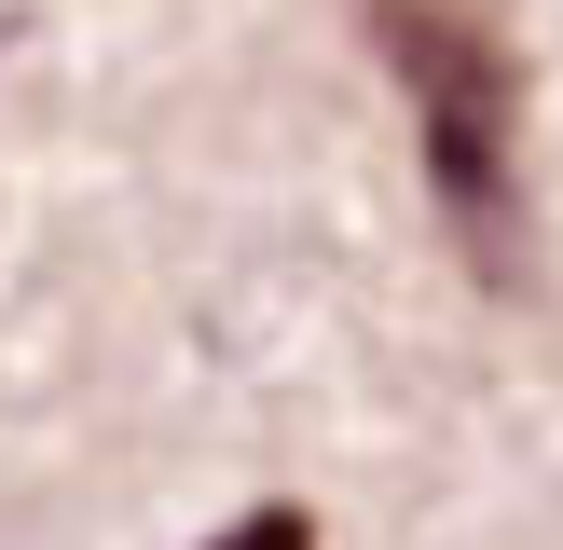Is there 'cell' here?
<instances>
[{"instance_id": "obj_2", "label": "cell", "mask_w": 563, "mask_h": 550, "mask_svg": "<svg viewBox=\"0 0 563 550\" xmlns=\"http://www.w3.org/2000/svg\"><path fill=\"white\" fill-rule=\"evenodd\" d=\"M207 550H317V509H302V495H262V509H234Z\"/></svg>"}, {"instance_id": "obj_3", "label": "cell", "mask_w": 563, "mask_h": 550, "mask_svg": "<svg viewBox=\"0 0 563 550\" xmlns=\"http://www.w3.org/2000/svg\"><path fill=\"white\" fill-rule=\"evenodd\" d=\"M14 42H27V14H14V0H0V55H14Z\"/></svg>"}, {"instance_id": "obj_1", "label": "cell", "mask_w": 563, "mask_h": 550, "mask_svg": "<svg viewBox=\"0 0 563 550\" xmlns=\"http://www.w3.org/2000/svg\"><path fill=\"white\" fill-rule=\"evenodd\" d=\"M357 28H372L385 82L412 110V152H427L454 262L495 302H522L537 248H522V55H509V28L482 0H357Z\"/></svg>"}]
</instances>
